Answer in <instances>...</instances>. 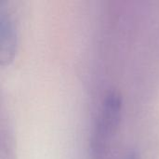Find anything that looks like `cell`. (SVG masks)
<instances>
[{"label":"cell","instance_id":"obj_2","mask_svg":"<svg viewBox=\"0 0 159 159\" xmlns=\"http://www.w3.org/2000/svg\"><path fill=\"white\" fill-rule=\"evenodd\" d=\"M0 39H1V65H9L15 56L17 48V36L14 23L9 14L1 9L0 12Z\"/></svg>","mask_w":159,"mask_h":159},{"label":"cell","instance_id":"obj_1","mask_svg":"<svg viewBox=\"0 0 159 159\" xmlns=\"http://www.w3.org/2000/svg\"><path fill=\"white\" fill-rule=\"evenodd\" d=\"M122 99L116 91H110L102 104L93 140L94 154H104L107 143L120 125Z\"/></svg>","mask_w":159,"mask_h":159}]
</instances>
